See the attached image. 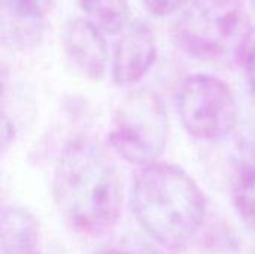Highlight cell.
<instances>
[{
  "instance_id": "cell-1",
  "label": "cell",
  "mask_w": 255,
  "mask_h": 254,
  "mask_svg": "<svg viewBox=\"0 0 255 254\" xmlns=\"http://www.w3.org/2000/svg\"><path fill=\"white\" fill-rule=\"evenodd\" d=\"M52 195L64 220L79 234L103 235L120 220L121 180L111 156L96 139L75 138L63 148Z\"/></svg>"
},
{
  "instance_id": "cell-2",
  "label": "cell",
  "mask_w": 255,
  "mask_h": 254,
  "mask_svg": "<svg viewBox=\"0 0 255 254\" xmlns=\"http://www.w3.org/2000/svg\"><path fill=\"white\" fill-rule=\"evenodd\" d=\"M131 208L145 232L169 249L185 246L200 229L206 199L197 183L179 166L154 163L133 181Z\"/></svg>"
},
{
  "instance_id": "cell-3",
  "label": "cell",
  "mask_w": 255,
  "mask_h": 254,
  "mask_svg": "<svg viewBox=\"0 0 255 254\" xmlns=\"http://www.w3.org/2000/svg\"><path fill=\"white\" fill-rule=\"evenodd\" d=\"M176 43L205 60L242 54L251 39L242 0H190L173 24Z\"/></svg>"
},
{
  "instance_id": "cell-4",
  "label": "cell",
  "mask_w": 255,
  "mask_h": 254,
  "mask_svg": "<svg viewBox=\"0 0 255 254\" xmlns=\"http://www.w3.org/2000/svg\"><path fill=\"white\" fill-rule=\"evenodd\" d=\"M167 135L169 118L163 102L152 93L134 91L115 111L109 144L127 163L146 168L164 153Z\"/></svg>"
},
{
  "instance_id": "cell-5",
  "label": "cell",
  "mask_w": 255,
  "mask_h": 254,
  "mask_svg": "<svg viewBox=\"0 0 255 254\" xmlns=\"http://www.w3.org/2000/svg\"><path fill=\"white\" fill-rule=\"evenodd\" d=\"M176 109L184 129L202 141L229 136L238 123V102L232 88L212 75H193L176 93Z\"/></svg>"
},
{
  "instance_id": "cell-6",
  "label": "cell",
  "mask_w": 255,
  "mask_h": 254,
  "mask_svg": "<svg viewBox=\"0 0 255 254\" xmlns=\"http://www.w3.org/2000/svg\"><path fill=\"white\" fill-rule=\"evenodd\" d=\"M157 57V42L151 27L133 21L120 33L112 54V79L118 85L139 82L152 67Z\"/></svg>"
},
{
  "instance_id": "cell-7",
  "label": "cell",
  "mask_w": 255,
  "mask_h": 254,
  "mask_svg": "<svg viewBox=\"0 0 255 254\" xmlns=\"http://www.w3.org/2000/svg\"><path fill=\"white\" fill-rule=\"evenodd\" d=\"M63 45L72 63L90 79L100 81L106 73L108 46L97 25L90 19L75 18L63 31Z\"/></svg>"
},
{
  "instance_id": "cell-8",
  "label": "cell",
  "mask_w": 255,
  "mask_h": 254,
  "mask_svg": "<svg viewBox=\"0 0 255 254\" xmlns=\"http://www.w3.org/2000/svg\"><path fill=\"white\" fill-rule=\"evenodd\" d=\"M42 240L36 219L22 208H6L0 222L1 254H40Z\"/></svg>"
},
{
  "instance_id": "cell-9",
  "label": "cell",
  "mask_w": 255,
  "mask_h": 254,
  "mask_svg": "<svg viewBox=\"0 0 255 254\" xmlns=\"http://www.w3.org/2000/svg\"><path fill=\"white\" fill-rule=\"evenodd\" d=\"M42 18L28 15L10 0H1V40L13 49L36 46L42 39Z\"/></svg>"
},
{
  "instance_id": "cell-10",
  "label": "cell",
  "mask_w": 255,
  "mask_h": 254,
  "mask_svg": "<svg viewBox=\"0 0 255 254\" xmlns=\"http://www.w3.org/2000/svg\"><path fill=\"white\" fill-rule=\"evenodd\" d=\"M90 21L108 33H121L128 21L127 0H79Z\"/></svg>"
},
{
  "instance_id": "cell-11",
  "label": "cell",
  "mask_w": 255,
  "mask_h": 254,
  "mask_svg": "<svg viewBox=\"0 0 255 254\" xmlns=\"http://www.w3.org/2000/svg\"><path fill=\"white\" fill-rule=\"evenodd\" d=\"M236 213L242 222L255 232V166L242 165L232 186Z\"/></svg>"
},
{
  "instance_id": "cell-12",
  "label": "cell",
  "mask_w": 255,
  "mask_h": 254,
  "mask_svg": "<svg viewBox=\"0 0 255 254\" xmlns=\"http://www.w3.org/2000/svg\"><path fill=\"white\" fill-rule=\"evenodd\" d=\"M188 1L190 0H142L145 7L157 16H167L182 10Z\"/></svg>"
},
{
  "instance_id": "cell-13",
  "label": "cell",
  "mask_w": 255,
  "mask_h": 254,
  "mask_svg": "<svg viewBox=\"0 0 255 254\" xmlns=\"http://www.w3.org/2000/svg\"><path fill=\"white\" fill-rule=\"evenodd\" d=\"M10 1L21 10L36 18H42L43 15H46L55 4V0H10Z\"/></svg>"
},
{
  "instance_id": "cell-14",
  "label": "cell",
  "mask_w": 255,
  "mask_h": 254,
  "mask_svg": "<svg viewBox=\"0 0 255 254\" xmlns=\"http://www.w3.org/2000/svg\"><path fill=\"white\" fill-rule=\"evenodd\" d=\"M241 63L248 84L255 90V37H251L245 45L241 54Z\"/></svg>"
},
{
  "instance_id": "cell-15",
  "label": "cell",
  "mask_w": 255,
  "mask_h": 254,
  "mask_svg": "<svg viewBox=\"0 0 255 254\" xmlns=\"http://www.w3.org/2000/svg\"><path fill=\"white\" fill-rule=\"evenodd\" d=\"M96 254H133L130 250L126 249H120V247H106L99 250Z\"/></svg>"
},
{
  "instance_id": "cell-16",
  "label": "cell",
  "mask_w": 255,
  "mask_h": 254,
  "mask_svg": "<svg viewBox=\"0 0 255 254\" xmlns=\"http://www.w3.org/2000/svg\"><path fill=\"white\" fill-rule=\"evenodd\" d=\"M251 3H253V6L255 7V0H251Z\"/></svg>"
}]
</instances>
